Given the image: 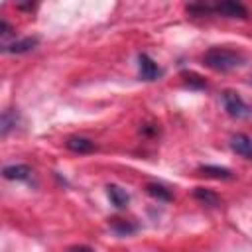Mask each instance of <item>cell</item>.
I'll use <instances>...</instances> for the list:
<instances>
[{
	"label": "cell",
	"instance_id": "1",
	"mask_svg": "<svg viewBox=\"0 0 252 252\" xmlns=\"http://www.w3.org/2000/svg\"><path fill=\"white\" fill-rule=\"evenodd\" d=\"M203 63L207 67H211L213 71H232L236 67H240L244 63V57L234 51V49H226V47H211L205 55H203Z\"/></svg>",
	"mask_w": 252,
	"mask_h": 252
},
{
	"label": "cell",
	"instance_id": "2",
	"mask_svg": "<svg viewBox=\"0 0 252 252\" xmlns=\"http://www.w3.org/2000/svg\"><path fill=\"white\" fill-rule=\"evenodd\" d=\"M222 104L224 110L232 116V118H246L252 114V108L242 100V96L234 91H224L222 93Z\"/></svg>",
	"mask_w": 252,
	"mask_h": 252
},
{
	"label": "cell",
	"instance_id": "3",
	"mask_svg": "<svg viewBox=\"0 0 252 252\" xmlns=\"http://www.w3.org/2000/svg\"><path fill=\"white\" fill-rule=\"evenodd\" d=\"M138 71H140V79H144V81H156L161 77V69L148 53L138 55Z\"/></svg>",
	"mask_w": 252,
	"mask_h": 252
},
{
	"label": "cell",
	"instance_id": "4",
	"mask_svg": "<svg viewBox=\"0 0 252 252\" xmlns=\"http://www.w3.org/2000/svg\"><path fill=\"white\" fill-rule=\"evenodd\" d=\"M213 12L222 14L226 18H246L248 16V10L240 2H234V0H226V2H220V4L213 6Z\"/></svg>",
	"mask_w": 252,
	"mask_h": 252
},
{
	"label": "cell",
	"instance_id": "5",
	"mask_svg": "<svg viewBox=\"0 0 252 252\" xmlns=\"http://www.w3.org/2000/svg\"><path fill=\"white\" fill-rule=\"evenodd\" d=\"M230 148L238 156H242L246 159H252V138L250 136H246V134H234L230 138Z\"/></svg>",
	"mask_w": 252,
	"mask_h": 252
},
{
	"label": "cell",
	"instance_id": "6",
	"mask_svg": "<svg viewBox=\"0 0 252 252\" xmlns=\"http://www.w3.org/2000/svg\"><path fill=\"white\" fill-rule=\"evenodd\" d=\"M2 175L12 181H28L32 177V169L24 163H14V165H6L2 169Z\"/></svg>",
	"mask_w": 252,
	"mask_h": 252
},
{
	"label": "cell",
	"instance_id": "7",
	"mask_svg": "<svg viewBox=\"0 0 252 252\" xmlns=\"http://www.w3.org/2000/svg\"><path fill=\"white\" fill-rule=\"evenodd\" d=\"M65 146H67V150L77 152V154H89V152L94 150V142L89 140V138H83V136H71V138H67Z\"/></svg>",
	"mask_w": 252,
	"mask_h": 252
},
{
	"label": "cell",
	"instance_id": "8",
	"mask_svg": "<svg viewBox=\"0 0 252 252\" xmlns=\"http://www.w3.org/2000/svg\"><path fill=\"white\" fill-rule=\"evenodd\" d=\"M37 41H39L37 37H24V39L6 43V45H4V51H6V53H28V51H32V49L37 45Z\"/></svg>",
	"mask_w": 252,
	"mask_h": 252
},
{
	"label": "cell",
	"instance_id": "9",
	"mask_svg": "<svg viewBox=\"0 0 252 252\" xmlns=\"http://www.w3.org/2000/svg\"><path fill=\"white\" fill-rule=\"evenodd\" d=\"M106 193H108V199L112 201V205L116 209H126L128 207L130 197H128V193L122 187H118V185H106Z\"/></svg>",
	"mask_w": 252,
	"mask_h": 252
},
{
	"label": "cell",
	"instance_id": "10",
	"mask_svg": "<svg viewBox=\"0 0 252 252\" xmlns=\"http://www.w3.org/2000/svg\"><path fill=\"white\" fill-rule=\"evenodd\" d=\"M193 197L203 203V205H209V207H219L220 205V199L217 193H213L211 189H205V187H195L193 189Z\"/></svg>",
	"mask_w": 252,
	"mask_h": 252
},
{
	"label": "cell",
	"instance_id": "11",
	"mask_svg": "<svg viewBox=\"0 0 252 252\" xmlns=\"http://www.w3.org/2000/svg\"><path fill=\"white\" fill-rule=\"evenodd\" d=\"M199 171L205 173V175H209V177H215V179H230L232 177V171L230 169L219 167V165H201Z\"/></svg>",
	"mask_w": 252,
	"mask_h": 252
},
{
	"label": "cell",
	"instance_id": "12",
	"mask_svg": "<svg viewBox=\"0 0 252 252\" xmlns=\"http://www.w3.org/2000/svg\"><path fill=\"white\" fill-rule=\"evenodd\" d=\"M146 193L152 195V197L158 199V201H171L169 189H165V187L159 185V183H148V185H146Z\"/></svg>",
	"mask_w": 252,
	"mask_h": 252
},
{
	"label": "cell",
	"instance_id": "13",
	"mask_svg": "<svg viewBox=\"0 0 252 252\" xmlns=\"http://www.w3.org/2000/svg\"><path fill=\"white\" fill-rule=\"evenodd\" d=\"M16 122H18V112L12 108H6L2 112V136H6L12 128H16Z\"/></svg>",
	"mask_w": 252,
	"mask_h": 252
},
{
	"label": "cell",
	"instance_id": "14",
	"mask_svg": "<svg viewBox=\"0 0 252 252\" xmlns=\"http://www.w3.org/2000/svg\"><path fill=\"white\" fill-rule=\"evenodd\" d=\"M110 226H112L118 234H130V232L136 230L134 224H130V222H126V220H122V219H110Z\"/></svg>",
	"mask_w": 252,
	"mask_h": 252
},
{
	"label": "cell",
	"instance_id": "15",
	"mask_svg": "<svg viewBox=\"0 0 252 252\" xmlns=\"http://www.w3.org/2000/svg\"><path fill=\"white\" fill-rule=\"evenodd\" d=\"M183 79H185V83H187L189 87H195V89H205V87H207L205 79H201V77L195 75V73H183Z\"/></svg>",
	"mask_w": 252,
	"mask_h": 252
},
{
	"label": "cell",
	"instance_id": "16",
	"mask_svg": "<svg viewBox=\"0 0 252 252\" xmlns=\"http://www.w3.org/2000/svg\"><path fill=\"white\" fill-rule=\"evenodd\" d=\"M0 26H2V32H0V35L6 39V37L12 33V28H10V24H8L6 20H2V24H0Z\"/></svg>",
	"mask_w": 252,
	"mask_h": 252
},
{
	"label": "cell",
	"instance_id": "17",
	"mask_svg": "<svg viewBox=\"0 0 252 252\" xmlns=\"http://www.w3.org/2000/svg\"><path fill=\"white\" fill-rule=\"evenodd\" d=\"M67 252H94V250L89 246H75V248H69Z\"/></svg>",
	"mask_w": 252,
	"mask_h": 252
}]
</instances>
